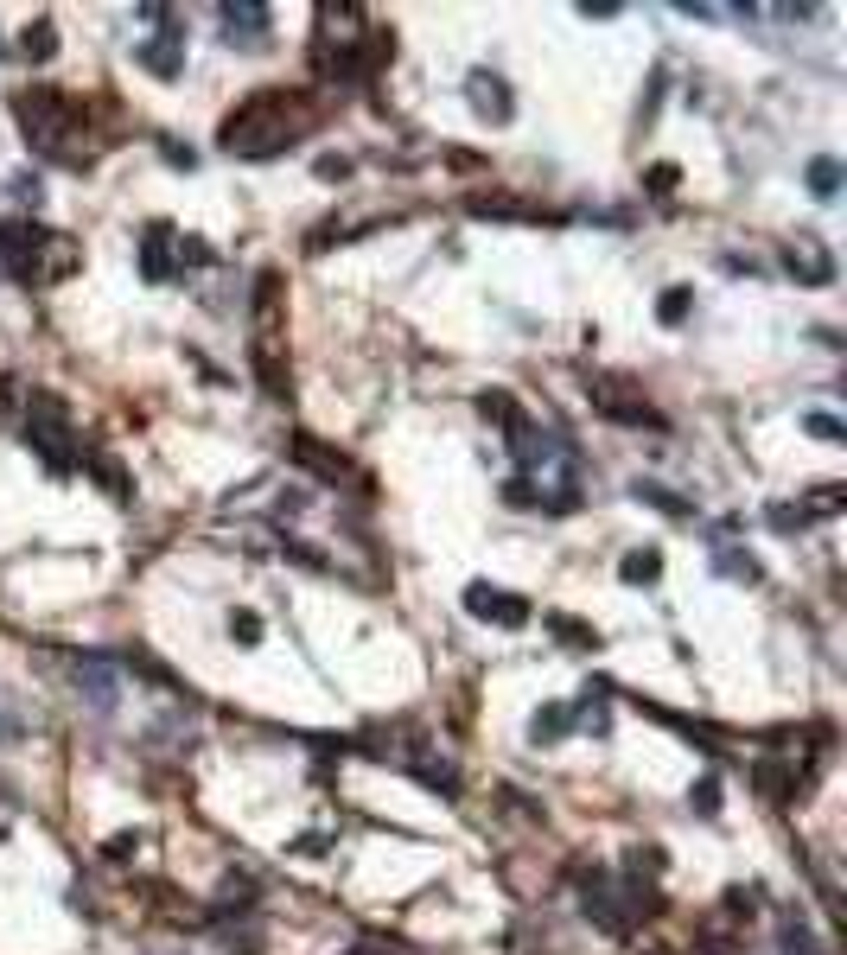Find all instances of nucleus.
I'll return each mask as SVG.
<instances>
[{
  "label": "nucleus",
  "instance_id": "nucleus-1",
  "mask_svg": "<svg viewBox=\"0 0 847 955\" xmlns=\"http://www.w3.org/2000/svg\"><path fill=\"white\" fill-rule=\"evenodd\" d=\"M313 128H319V102H306L300 90H255L249 102H236L223 115L217 141L230 153H242V160H274L281 147H293Z\"/></svg>",
  "mask_w": 847,
  "mask_h": 955
},
{
  "label": "nucleus",
  "instance_id": "nucleus-2",
  "mask_svg": "<svg viewBox=\"0 0 847 955\" xmlns=\"http://www.w3.org/2000/svg\"><path fill=\"white\" fill-rule=\"evenodd\" d=\"M13 121L32 147L45 153H71V128H77V102L64 90H20L13 96Z\"/></svg>",
  "mask_w": 847,
  "mask_h": 955
},
{
  "label": "nucleus",
  "instance_id": "nucleus-3",
  "mask_svg": "<svg viewBox=\"0 0 847 955\" xmlns=\"http://www.w3.org/2000/svg\"><path fill=\"white\" fill-rule=\"evenodd\" d=\"M26 440L32 453H39L51 472H77V433H71V408H64V395H32L26 402Z\"/></svg>",
  "mask_w": 847,
  "mask_h": 955
},
{
  "label": "nucleus",
  "instance_id": "nucleus-4",
  "mask_svg": "<svg viewBox=\"0 0 847 955\" xmlns=\"http://www.w3.org/2000/svg\"><path fill=\"white\" fill-rule=\"evenodd\" d=\"M586 395H593V408L618 427H663V414L650 408V395L637 389L631 376H593L586 370Z\"/></svg>",
  "mask_w": 847,
  "mask_h": 955
},
{
  "label": "nucleus",
  "instance_id": "nucleus-5",
  "mask_svg": "<svg viewBox=\"0 0 847 955\" xmlns=\"http://www.w3.org/2000/svg\"><path fill=\"white\" fill-rule=\"evenodd\" d=\"M39 249H45V230L32 217H7L0 223V262L20 287H39Z\"/></svg>",
  "mask_w": 847,
  "mask_h": 955
},
{
  "label": "nucleus",
  "instance_id": "nucleus-6",
  "mask_svg": "<svg viewBox=\"0 0 847 955\" xmlns=\"http://www.w3.org/2000/svg\"><path fill=\"white\" fill-rule=\"evenodd\" d=\"M465 612H472L478 624L523 631V624H529V599L523 593H504V586H491V580H472V586H465Z\"/></svg>",
  "mask_w": 847,
  "mask_h": 955
},
{
  "label": "nucleus",
  "instance_id": "nucleus-7",
  "mask_svg": "<svg viewBox=\"0 0 847 955\" xmlns=\"http://www.w3.org/2000/svg\"><path fill=\"white\" fill-rule=\"evenodd\" d=\"M465 102H472V115L491 121V128H510V121H516V96H510V83L497 77L491 64L465 71Z\"/></svg>",
  "mask_w": 847,
  "mask_h": 955
},
{
  "label": "nucleus",
  "instance_id": "nucleus-8",
  "mask_svg": "<svg viewBox=\"0 0 847 955\" xmlns=\"http://www.w3.org/2000/svg\"><path fill=\"white\" fill-rule=\"evenodd\" d=\"M134 64H141L147 77H160V83L185 77V20H172V26H160V32H153V39H141V45H134Z\"/></svg>",
  "mask_w": 847,
  "mask_h": 955
},
{
  "label": "nucleus",
  "instance_id": "nucleus-9",
  "mask_svg": "<svg viewBox=\"0 0 847 955\" xmlns=\"http://www.w3.org/2000/svg\"><path fill=\"white\" fill-rule=\"evenodd\" d=\"M217 26H223V39H230V45L262 51V45H268V32H274V13H268V7H255V0H236V7H217Z\"/></svg>",
  "mask_w": 847,
  "mask_h": 955
},
{
  "label": "nucleus",
  "instance_id": "nucleus-10",
  "mask_svg": "<svg viewBox=\"0 0 847 955\" xmlns=\"http://www.w3.org/2000/svg\"><path fill=\"white\" fill-rule=\"evenodd\" d=\"M784 268L797 274L803 287H828V281H835V255H828L822 242H797V249H784Z\"/></svg>",
  "mask_w": 847,
  "mask_h": 955
},
{
  "label": "nucleus",
  "instance_id": "nucleus-11",
  "mask_svg": "<svg viewBox=\"0 0 847 955\" xmlns=\"http://www.w3.org/2000/svg\"><path fill=\"white\" fill-rule=\"evenodd\" d=\"M77 262H83V249L71 236H58V230H45V249H39V287H51V281H64V274H77Z\"/></svg>",
  "mask_w": 847,
  "mask_h": 955
},
{
  "label": "nucleus",
  "instance_id": "nucleus-12",
  "mask_svg": "<svg viewBox=\"0 0 847 955\" xmlns=\"http://www.w3.org/2000/svg\"><path fill=\"white\" fill-rule=\"evenodd\" d=\"M71 675H77V688L90 694V701L102 707V714H109V707L121 701V688H115V669L102 663V656H83V663H71Z\"/></svg>",
  "mask_w": 847,
  "mask_h": 955
},
{
  "label": "nucleus",
  "instance_id": "nucleus-13",
  "mask_svg": "<svg viewBox=\"0 0 847 955\" xmlns=\"http://www.w3.org/2000/svg\"><path fill=\"white\" fill-rule=\"evenodd\" d=\"M574 720H580V714H574L567 701H542V707L529 714V739H535V745H555V739L574 733Z\"/></svg>",
  "mask_w": 847,
  "mask_h": 955
},
{
  "label": "nucleus",
  "instance_id": "nucleus-14",
  "mask_svg": "<svg viewBox=\"0 0 847 955\" xmlns=\"http://www.w3.org/2000/svg\"><path fill=\"white\" fill-rule=\"evenodd\" d=\"M141 274H147V281H172V274H179V262H172V230H166V223H153L147 242H141Z\"/></svg>",
  "mask_w": 847,
  "mask_h": 955
},
{
  "label": "nucleus",
  "instance_id": "nucleus-15",
  "mask_svg": "<svg viewBox=\"0 0 847 955\" xmlns=\"http://www.w3.org/2000/svg\"><path fill=\"white\" fill-rule=\"evenodd\" d=\"M217 943L230 949V955H262V924H255V911H242V917H230V924H217Z\"/></svg>",
  "mask_w": 847,
  "mask_h": 955
},
{
  "label": "nucleus",
  "instance_id": "nucleus-16",
  "mask_svg": "<svg viewBox=\"0 0 847 955\" xmlns=\"http://www.w3.org/2000/svg\"><path fill=\"white\" fill-rule=\"evenodd\" d=\"M777 949H784V955H828L816 943V930L803 924V911H784V924H777Z\"/></svg>",
  "mask_w": 847,
  "mask_h": 955
},
{
  "label": "nucleus",
  "instance_id": "nucleus-17",
  "mask_svg": "<svg viewBox=\"0 0 847 955\" xmlns=\"http://www.w3.org/2000/svg\"><path fill=\"white\" fill-rule=\"evenodd\" d=\"M478 408H484V421H497L504 433H516V427L529 421V414H523V402H516L510 389H484V395H478Z\"/></svg>",
  "mask_w": 847,
  "mask_h": 955
},
{
  "label": "nucleus",
  "instance_id": "nucleus-18",
  "mask_svg": "<svg viewBox=\"0 0 847 955\" xmlns=\"http://www.w3.org/2000/svg\"><path fill=\"white\" fill-rule=\"evenodd\" d=\"M20 58H26V64H51V58H58V26H51V20H32V26L20 32Z\"/></svg>",
  "mask_w": 847,
  "mask_h": 955
},
{
  "label": "nucleus",
  "instance_id": "nucleus-19",
  "mask_svg": "<svg viewBox=\"0 0 847 955\" xmlns=\"http://www.w3.org/2000/svg\"><path fill=\"white\" fill-rule=\"evenodd\" d=\"M414 777H421L427 790H440V796H459V777H453V764H434V752H414V758H402Z\"/></svg>",
  "mask_w": 847,
  "mask_h": 955
},
{
  "label": "nucleus",
  "instance_id": "nucleus-20",
  "mask_svg": "<svg viewBox=\"0 0 847 955\" xmlns=\"http://www.w3.org/2000/svg\"><path fill=\"white\" fill-rule=\"evenodd\" d=\"M656 573H663V548H631L625 561H618V580L625 586H650Z\"/></svg>",
  "mask_w": 847,
  "mask_h": 955
},
{
  "label": "nucleus",
  "instance_id": "nucleus-21",
  "mask_svg": "<svg viewBox=\"0 0 847 955\" xmlns=\"http://www.w3.org/2000/svg\"><path fill=\"white\" fill-rule=\"evenodd\" d=\"M83 465H90V478H96V484H102V491H109L115 503H128V497H134V484H128V472H121V465H115L109 453H90Z\"/></svg>",
  "mask_w": 847,
  "mask_h": 955
},
{
  "label": "nucleus",
  "instance_id": "nucleus-22",
  "mask_svg": "<svg viewBox=\"0 0 847 955\" xmlns=\"http://www.w3.org/2000/svg\"><path fill=\"white\" fill-rule=\"evenodd\" d=\"M300 465H313V472H319V478H332V484H338V478H351V465L332 459V446H319V440H300Z\"/></svg>",
  "mask_w": 847,
  "mask_h": 955
},
{
  "label": "nucleus",
  "instance_id": "nucleus-23",
  "mask_svg": "<svg viewBox=\"0 0 847 955\" xmlns=\"http://www.w3.org/2000/svg\"><path fill=\"white\" fill-rule=\"evenodd\" d=\"M790 771H797V764H777V758H765V764H758V790H765L771 803H790V784H797Z\"/></svg>",
  "mask_w": 847,
  "mask_h": 955
},
{
  "label": "nucleus",
  "instance_id": "nucleus-24",
  "mask_svg": "<svg viewBox=\"0 0 847 955\" xmlns=\"http://www.w3.org/2000/svg\"><path fill=\"white\" fill-rule=\"evenodd\" d=\"M809 191H816L822 204L835 198V191H841V160H828V153H822V160H809Z\"/></svg>",
  "mask_w": 847,
  "mask_h": 955
},
{
  "label": "nucleus",
  "instance_id": "nucleus-25",
  "mask_svg": "<svg viewBox=\"0 0 847 955\" xmlns=\"http://www.w3.org/2000/svg\"><path fill=\"white\" fill-rule=\"evenodd\" d=\"M172 262H179V268H185V262H192V268H211L217 249H211L204 236H172Z\"/></svg>",
  "mask_w": 847,
  "mask_h": 955
},
{
  "label": "nucleus",
  "instance_id": "nucleus-26",
  "mask_svg": "<svg viewBox=\"0 0 847 955\" xmlns=\"http://www.w3.org/2000/svg\"><path fill=\"white\" fill-rule=\"evenodd\" d=\"M688 312H695V293H688V287H669L663 300H656V319H663V325H682Z\"/></svg>",
  "mask_w": 847,
  "mask_h": 955
},
{
  "label": "nucleus",
  "instance_id": "nucleus-27",
  "mask_svg": "<svg viewBox=\"0 0 847 955\" xmlns=\"http://www.w3.org/2000/svg\"><path fill=\"white\" fill-rule=\"evenodd\" d=\"M631 497L656 503V510H663V516H688V503H682L676 491H663V484H644V478H637V484H631Z\"/></svg>",
  "mask_w": 847,
  "mask_h": 955
},
{
  "label": "nucleus",
  "instance_id": "nucleus-28",
  "mask_svg": "<svg viewBox=\"0 0 847 955\" xmlns=\"http://www.w3.org/2000/svg\"><path fill=\"white\" fill-rule=\"evenodd\" d=\"M714 567L726 573V580H758V561H752L746 548H720V554H714Z\"/></svg>",
  "mask_w": 847,
  "mask_h": 955
},
{
  "label": "nucleus",
  "instance_id": "nucleus-29",
  "mask_svg": "<svg viewBox=\"0 0 847 955\" xmlns=\"http://www.w3.org/2000/svg\"><path fill=\"white\" fill-rule=\"evenodd\" d=\"M7 198H13V204H32V211H39L45 179H39V172H13V179H7Z\"/></svg>",
  "mask_w": 847,
  "mask_h": 955
},
{
  "label": "nucleus",
  "instance_id": "nucleus-30",
  "mask_svg": "<svg viewBox=\"0 0 847 955\" xmlns=\"http://www.w3.org/2000/svg\"><path fill=\"white\" fill-rule=\"evenodd\" d=\"M504 503H510V510H542V484H535V478H510L504 484Z\"/></svg>",
  "mask_w": 847,
  "mask_h": 955
},
{
  "label": "nucleus",
  "instance_id": "nucleus-31",
  "mask_svg": "<svg viewBox=\"0 0 847 955\" xmlns=\"http://www.w3.org/2000/svg\"><path fill=\"white\" fill-rule=\"evenodd\" d=\"M13 739H26V714L0 694V745H13Z\"/></svg>",
  "mask_w": 847,
  "mask_h": 955
},
{
  "label": "nucleus",
  "instance_id": "nucleus-32",
  "mask_svg": "<svg viewBox=\"0 0 847 955\" xmlns=\"http://www.w3.org/2000/svg\"><path fill=\"white\" fill-rule=\"evenodd\" d=\"M688 803H695V815H720V784H714V777H701V784L688 790Z\"/></svg>",
  "mask_w": 847,
  "mask_h": 955
},
{
  "label": "nucleus",
  "instance_id": "nucleus-33",
  "mask_svg": "<svg viewBox=\"0 0 847 955\" xmlns=\"http://www.w3.org/2000/svg\"><path fill=\"white\" fill-rule=\"evenodd\" d=\"M230 637H236V644H262V618H255V612H230Z\"/></svg>",
  "mask_w": 847,
  "mask_h": 955
},
{
  "label": "nucleus",
  "instance_id": "nucleus-34",
  "mask_svg": "<svg viewBox=\"0 0 847 955\" xmlns=\"http://www.w3.org/2000/svg\"><path fill=\"white\" fill-rule=\"evenodd\" d=\"M102 854H109V860H128V854H141V835H134V828H121V835H109V841H102Z\"/></svg>",
  "mask_w": 847,
  "mask_h": 955
},
{
  "label": "nucleus",
  "instance_id": "nucleus-35",
  "mask_svg": "<svg viewBox=\"0 0 847 955\" xmlns=\"http://www.w3.org/2000/svg\"><path fill=\"white\" fill-rule=\"evenodd\" d=\"M631 873H663V847H631Z\"/></svg>",
  "mask_w": 847,
  "mask_h": 955
},
{
  "label": "nucleus",
  "instance_id": "nucleus-36",
  "mask_svg": "<svg viewBox=\"0 0 847 955\" xmlns=\"http://www.w3.org/2000/svg\"><path fill=\"white\" fill-rule=\"evenodd\" d=\"M803 427H809V433H816V440H847V427L835 421V414H809V421H803Z\"/></svg>",
  "mask_w": 847,
  "mask_h": 955
},
{
  "label": "nucleus",
  "instance_id": "nucleus-37",
  "mask_svg": "<svg viewBox=\"0 0 847 955\" xmlns=\"http://www.w3.org/2000/svg\"><path fill=\"white\" fill-rule=\"evenodd\" d=\"M841 510V484H822L816 497H809V516H835Z\"/></svg>",
  "mask_w": 847,
  "mask_h": 955
},
{
  "label": "nucleus",
  "instance_id": "nucleus-38",
  "mask_svg": "<svg viewBox=\"0 0 847 955\" xmlns=\"http://www.w3.org/2000/svg\"><path fill=\"white\" fill-rule=\"evenodd\" d=\"M771 529H777V535H790V529H803V510H784V503H777V510H771Z\"/></svg>",
  "mask_w": 847,
  "mask_h": 955
},
{
  "label": "nucleus",
  "instance_id": "nucleus-39",
  "mask_svg": "<svg viewBox=\"0 0 847 955\" xmlns=\"http://www.w3.org/2000/svg\"><path fill=\"white\" fill-rule=\"evenodd\" d=\"M166 166H185V172H192V166H198V153H192V147H179V141H166Z\"/></svg>",
  "mask_w": 847,
  "mask_h": 955
},
{
  "label": "nucleus",
  "instance_id": "nucleus-40",
  "mask_svg": "<svg viewBox=\"0 0 847 955\" xmlns=\"http://www.w3.org/2000/svg\"><path fill=\"white\" fill-rule=\"evenodd\" d=\"M344 955H383V949H376V943H357V949H344Z\"/></svg>",
  "mask_w": 847,
  "mask_h": 955
}]
</instances>
